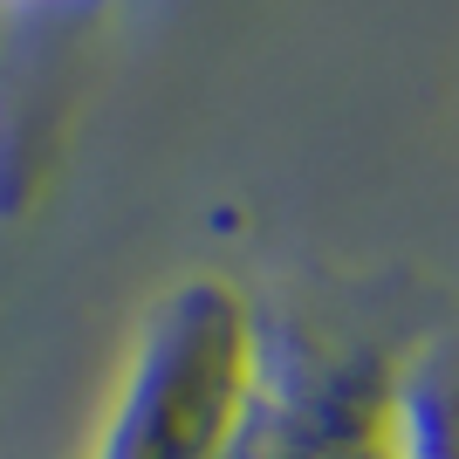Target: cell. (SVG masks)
Here are the masks:
<instances>
[{
  "mask_svg": "<svg viewBox=\"0 0 459 459\" xmlns=\"http://www.w3.org/2000/svg\"><path fill=\"white\" fill-rule=\"evenodd\" d=\"M384 432H391V419H384ZM384 432H377V439H370V446H357V453H350V459H391V453H384Z\"/></svg>",
  "mask_w": 459,
  "mask_h": 459,
  "instance_id": "3",
  "label": "cell"
},
{
  "mask_svg": "<svg viewBox=\"0 0 459 459\" xmlns=\"http://www.w3.org/2000/svg\"><path fill=\"white\" fill-rule=\"evenodd\" d=\"M391 384L398 364L308 350L199 274L158 302L96 459H350L384 432Z\"/></svg>",
  "mask_w": 459,
  "mask_h": 459,
  "instance_id": "1",
  "label": "cell"
},
{
  "mask_svg": "<svg viewBox=\"0 0 459 459\" xmlns=\"http://www.w3.org/2000/svg\"><path fill=\"white\" fill-rule=\"evenodd\" d=\"M391 459H459V350L432 343L411 364H398L391 384Z\"/></svg>",
  "mask_w": 459,
  "mask_h": 459,
  "instance_id": "2",
  "label": "cell"
}]
</instances>
